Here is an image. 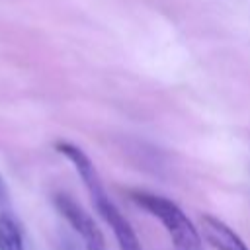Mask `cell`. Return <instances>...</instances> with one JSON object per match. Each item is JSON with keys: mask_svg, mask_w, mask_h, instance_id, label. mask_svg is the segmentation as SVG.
I'll use <instances>...</instances> for the list:
<instances>
[{"mask_svg": "<svg viewBox=\"0 0 250 250\" xmlns=\"http://www.w3.org/2000/svg\"><path fill=\"white\" fill-rule=\"evenodd\" d=\"M55 207L59 209V213L70 223V227L80 234V238L84 240L86 250H107L105 244V236L100 230V227L94 223V219L66 193H57L55 195Z\"/></svg>", "mask_w": 250, "mask_h": 250, "instance_id": "obj_3", "label": "cell"}, {"mask_svg": "<svg viewBox=\"0 0 250 250\" xmlns=\"http://www.w3.org/2000/svg\"><path fill=\"white\" fill-rule=\"evenodd\" d=\"M131 199L143 207L148 215L156 217L162 227L166 229L174 250H203L199 230L193 227V223L188 219V215L170 199L148 193V191H131Z\"/></svg>", "mask_w": 250, "mask_h": 250, "instance_id": "obj_1", "label": "cell"}, {"mask_svg": "<svg viewBox=\"0 0 250 250\" xmlns=\"http://www.w3.org/2000/svg\"><path fill=\"white\" fill-rule=\"evenodd\" d=\"M80 178L90 193V199L94 203V207L98 209L100 217L107 223V227L111 229L115 240H117V246L119 250H143L141 248V242L133 230V227L129 225V221L121 215V211L113 205V201L107 197L105 189H104V184L100 180V174L94 166H88L80 172Z\"/></svg>", "mask_w": 250, "mask_h": 250, "instance_id": "obj_2", "label": "cell"}, {"mask_svg": "<svg viewBox=\"0 0 250 250\" xmlns=\"http://www.w3.org/2000/svg\"><path fill=\"white\" fill-rule=\"evenodd\" d=\"M0 250H23L21 230L12 213H0Z\"/></svg>", "mask_w": 250, "mask_h": 250, "instance_id": "obj_5", "label": "cell"}, {"mask_svg": "<svg viewBox=\"0 0 250 250\" xmlns=\"http://www.w3.org/2000/svg\"><path fill=\"white\" fill-rule=\"evenodd\" d=\"M0 213H10V197H8V188L2 180V174H0Z\"/></svg>", "mask_w": 250, "mask_h": 250, "instance_id": "obj_6", "label": "cell"}, {"mask_svg": "<svg viewBox=\"0 0 250 250\" xmlns=\"http://www.w3.org/2000/svg\"><path fill=\"white\" fill-rule=\"evenodd\" d=\"M201 229H203L205 240L215 250H248L244 240L219 217L201 215Z\"/></svg>", "mask_w": 250, "mask_h": 250, "instance_id": "obj_4", "label": "cell"}]
</instances>
